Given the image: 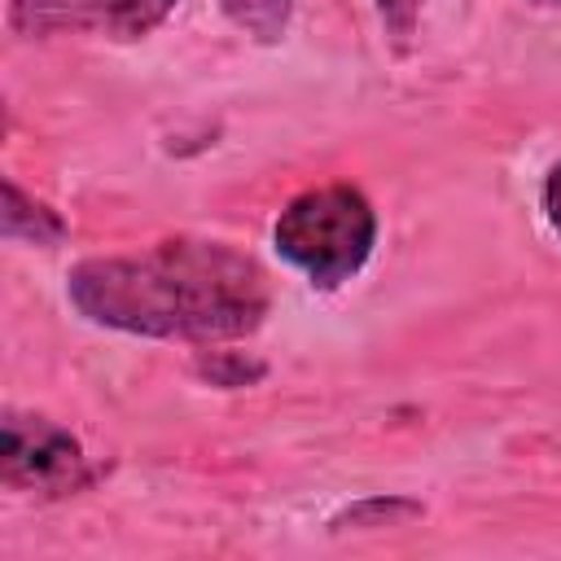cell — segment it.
I'll list each match as a JSON object with an SVG mask.
<instances>
[{
	"label": "cell",
	"mask_w": 561,
	"mask_h": 561,
	"mask_svg": "<svg viewBox=\"0 0 561 561\" xmlns=\"http://www.w3.org/2000/svg\"><path fill=\"white\" fill-rule=\"evenodd\" d=\"M543 210H548V224L557 228V237H561V162L548 171V180H543Z\"/></svg>",
	"instance_id": "obj_10"
},
{
	"label": "cell",
	"mask_w": 561,
	"mask_h": 561,
	"mask_svg": "<svg viewBox=\"0 0 561 561\" xmlns=\"http://www.w3.org/2000/svg\"><path fill=\"white\" fill-rule=\"evenodd\" d=\"M180 0H9V26L26 39L105 35L140 39L167 22Z\"/></svg>",
	"instance_id": "obj_4"
},
{
	"label": "cell",
	"mask_w": 561,
	"mask_h": 561,
	"mask_svg": "<svg viewBox=\"0 0 561 561\" xmlns=\"http://www.w3.org/2000/svg\"><path fill=\"white\" fill-rule=\"evenodd\" d=\"M66 237V224L57 210L22 193L18 180H4V241L13 245H57Z\"/></svg>",
	"instance_id": "obj_5"
},
{
	"label": "cell",
	"mask_w": 561,
	"mask_h": 561,
	"mask_svg": "<svg viewBox=\"0 0 561 561\" xmlns=\"http://www.w3.org/2000/svg\"><path fill=\"white\" fill-rule=\"evenodd\" d=\"M373 4H377V18H381L386 39L403 53L412 44V35H416V22H421L425 0H373Z\"/></svg>",
	"instance_id": "obj_9"
},
{
	"label": "cell",
	"mask_w": 561,
	"mask_h": 561,
	"mask_svg": "<svg viewBox=\"0 0 561 561\" xmlns=\"http://www.w3.org/2000/svg\"><path fill=\"white\" fill-rule=\"evenodd\" d=\"M0 478L9 491L75 495L96 478V469H92L83 443L70 430H61L57 421L35 416V412H4Z\"/></svg>",
	"instance_id": "obj_3"
},
{
	"label": "cell",
	"mask_w": 561,
	"mask_h": 561,
	"mask_svg": "<svg viewBox=\"0 0 561 561\" xmlns=\"http://www.w3.org/2000/svg\"><path fill=\"white\" fill-rule=\"evenodd\" d=\"M66 298L101 329L167 342L250 337L272 311V285L259 259L206 237L83 259L66 276Z\"/></svg>",
	"instance_id": "obj_1"
},
{
	"label": "cell",
	"mask_w": 561,
	"mask_h": 561,
	"mask_svg": "<svg viewBox=\"0 0 561 561\" xmlns=\"http://www.w3.org/2000/svg\"><path fill=\"white\" fill-rule=\"evenodd\" d=\"M197 373H202L210 386L237 390V386H254V381L263 377V364H259V359H245V355H232V351H210V355L197 359Z\"/></svg>",
	"instance_id": "obj_8"
},
{
	"label": "cell",
	"mask_w": 561,
	"mask_h": 561,
	"mask_svg": "<svg viewBox=\"0 0 561 561\" xmlns=\"http://www.w3.org/2000/svg\"><path fill=\"white\" fill-rule=\"evenodd\" d=\"M219 9L254 44H276L285 35V26H289L294 0H219Z\"/></svg>",
	"instance_id": "obj_6"
},
{
	"label": "cell",
	"mask_w": 561,
	"mask_h": 561,
	"mask_svg": "<svg viewBox=\"0 0 561 561\" xmlns=\"http://www.w3.org/2000/svg\"><path fill=\"white\" fill-rule=\"evenodd\" d=\"M276 254L316 289L346 285L377 245V215L351 184H320L285 202L272 224Z\"/></svg>",
	"instance_id": "obj_2"
},
{
	"label": "cell",
	"mask_w": 561,
	"mask_h": 561,
	"mask_svg": "<svg viewBox=\"0 0 561 561\" xmlns=\"http://www.w3.org/2000/svg\"><path fill=\"white\" fill-rule=\"evenodd\" d=\"M425 508L416 500H403V495H373V500H359L351 504L346 513L333 517V526H408L412 517H421Z\"/></svg>",
	"instance_id": "obj_7"
},
{
	"label": "cell",
	"mask_w": 561,
	"mask_h": 561,
	"mask_svg": "<svg viewBox=\"0 0 561 561\" xmlns=\"http://www.w3.org/2000/svg\"><path fill=\"white\" fill-rule=\"evenodd\" d=\"M535 4H548V9H561V0H535Z\"/></svg>",
	"instance_id": "obj_11"
}]
</instances>
